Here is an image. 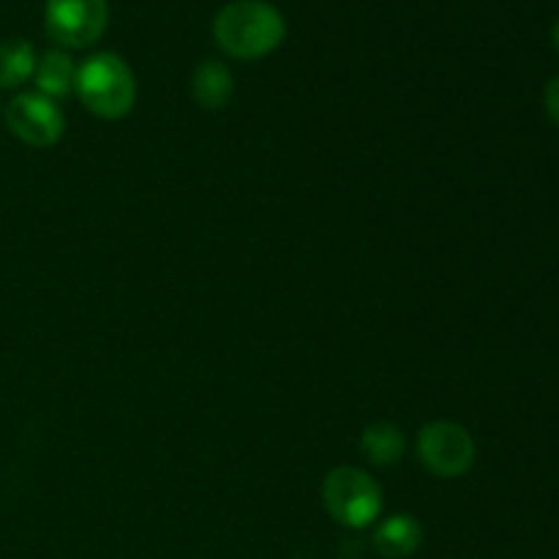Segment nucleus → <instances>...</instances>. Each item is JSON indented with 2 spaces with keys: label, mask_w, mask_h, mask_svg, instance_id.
Returning a JSON list of instances; mask_svg holds the SVG:
<instances>
[{
  "label": "nucleus",
  "mask_w": 559,
  "mask_h": 559,
  "mask_svg": "<svg viewBox=\"0 0 559 559\" xmlns=\"http://www.w3.org/2000/svg\"><path fill=\"white\" fill-rule=\"evenodd\" d=\"M216 44L238 60H257L271 55L287 36L282 11L265 0H233L213 20Z\"/></svg>",
  "instance_id": "1"
},
{
  "label": "nucleus",
  "mask_w": 559,
  "mask_h": 559,
  "mask_svg": "<svg viewBox=\"0 0 559 559\" xmlns=\"http://www.w3.org/2000/svg\"><path fill=\"white\" fill-rule=\"evenodd\" d=\"M74 91L96 118L118 120L134 107L136 82L126 60L112 52H98L76 66Z\"/></svg>",
  "instance_id": "2"
},
{
  "label": "nucleus",
  "mask_w": 559,
  "mask_h": 559,
  "mask_svg": "<svg viewBox=\"0 0 559 559\" xmlns=\"http://www.w3.org/2000/svg\"><path fill=\"white\" fill-rule=\"evenodd\" d=\"M322 502L338 524L364 530L382 513V491L374 478L355 467H338L322 484Z\"/></svg>",
  "instance_id": "3"
},
{
  "label": "nucleus",
  "mask_w": 559,
  "mask_h": 559,
  "mask_svg": "<svg viewBox=\"0 0 559 559\" xmlns=\"http://www.w3.org/2000/svg\"><path fill=\"white\" fill-rule=\"evenodd\" d=\"M44 22L49 38L60 47H91L107 31L109 3L107 0H47Z\"/></svg>",
  "instance_id": "4"
},
{
  "label": "nucleus",
  "mask_w": 559,
  "mask_h": 559,
  "mask_svg": "<svg viewBox=\"0 0 559 559\" xmlns=\"http://www.w3.org/2000/svg\"><path fill=\"white\" fill-rule=\"evenodd\" d=\"M418 456L437 478H459L475 464V442L464 426L437 420L420 429Z\"/></svg>",
  "instance_id": "5"
},
{
  "label": "nucleus",
  "mask_w": 559,
  "mask_h": 559,
  "mask_svg": "<svg viewBox=\"0 0 559 559\" xmlns=\"http://www.w3.org/2000/svg\"><path fill=\"white\" fill-rule=\"evenodd\" d=\"M5 123L11 134L31 147H52L63 136V112L52 98L41 93H20L5 107Z\"/></svg>",
  "instance_id": "6"
},
{
  "label": "nucleus",
  "mask_w": 559,
  "mask_h": 559,
  "mask_svg": "<svg viewBox=\"0 0 559 559\" xmlns=\"http://www.w3.org/2000/svg\"><path fill=\"white\" fill-rule=\"evenodd\" d=\"M424 544V527L415 516L399 513V516L385 519L374 533L377 555L385 559H407Z\"/></svg>",
  "instance_id": "7"
},
{
  "label": "nucleus",
  "mask_w": 559,
  "mask_h": 559,
  "mask_svg": "<svg viewBox=\"0 0 559 559\" xmlns=\"http://www.w3.org/2000/svg\"><path fill=\"white\" fill-rule=\"evenodd\" d=\"M235 82L233 74L218 60H202L191 76V93L202 109H222L233 98Z\"/></svg>",
  "instance_id": "8"
},
{
  "label": "nucleus",
  "mask_w": 559,
  "mask_h": 559,
  "mask_svg": "<svg viewBox=\"0 0 559 559\" xmlns=\"http://www.w3.org/2000/svg\"><path fill=\"white\" fill-rule=\"evenodd\" d=\"M74 76L76 66L74 60L69 58L60 49H52V52H44L41 60H36V71H33V80H36L38 93L47 98H63L74 91Z\"/></svg>",
  "instance_id": "9"
},
{
  "label": "nucleus",
  "mask_w": 559,
  "mask_h": 559,
  "mask_svg": "<svg viewBox=\"0 0 559 559\" xmlns=\"http://www.w3.org/2000/svg\"><path fill=\"white\" fill-rule=\"evenodd\" d=\"M404 448H407V440H404L402 429L388 420H380V424H371L369 429L360 435V451L366 453L371 464L377 467H393V464L402 462Z\"/></svg>",
  "instance_id": "10"
},
{
  "label": "nucleus",
  "mask_w": 559,
  "mask_h": 559,
  "mask_svg": "<svg viewBox=\"0 0 559 559\" xmlns=\"http://www.w3.org/2000/svg\"><path fill=\"white\" fill-rule=\"evenodd\" d=\"M36 71V52L25 38H9L0 41V87L25 85Z\"/></svg>",
  "instance_id": "11"
},
{
  "label": "nucleus",
  "mask_w": 559,
  "mask_h": 559,
  "mask_svg": "<svg viewBox=\"0 0 559 559\" xmlns=\"http://www.w3.org/2000/svg\"><path fill=\"white\" fill-rule=\"evenodd\" d=\"M544 104H546V112H549V118L559 126V76H555V80L546 85Z\"/></svg>",
  "instance_id": "12"
},
{
  "label": "nucleus",
  "mask_w": 559,
  "mask_h": 559,
  "mask_svg": "<svg viewBox=\"0 0 559 559\" xmlns=\"http://www.w3.org/2000/svg\"><path fill=\"white\" fill-rule=\"evenodd\" d=\"M551 38H555V47L559 49V20L555 22V31H551Z\"/></svg>",
  "instance_id": "13"
}]
</instances>
